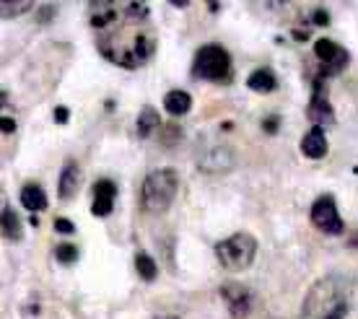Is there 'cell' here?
I'll list each match as a JSON object with an SVG mask.
<instances>
[{
	"label": "cell",
	"instance_id": "e0dca14e",
	"mask_svg": "<svg viewBox=\"0 0 358 319\" xmlns=\"http://www.w3.org/2000/svg\"><path fill=\"white\" fill-rule=\"evenodd\" d=\"M0 223H3V236H6L8 241H18L21 236H24V226H21V221H18L16 211H13L10 205H6V208H3Z\"/></svg>",
	"mask_w": 358,
	"mask_h": 319
},
{
	"label": "cell",
	"instance_id": "7c38bea8",
	"mask_svg": "<svg viewBox=\"0 0 358 319\" xmlns=\"http://www.w3.org/2000/svg\"><path fill=\"white\" fill-rule=\"evenodd\" d=\"M78 187H81V169H78L76 161H68L63 166V171H60L57 195H60V200H71V197H76Z\"/></svg>",
	"mask_w": 358,
	"mask_h": 319
},
{
	"label": "cell",
	"instance_id": "5b68a950",
	"mask_svg": "<svg viewBox=\"0 0 358 319\" xmlns=\"http://www.w3.org/2000/svg\"><path fill=\"white\" fill-rule=\"evenodd\" d=\"M231 73V55L221 45H203L192 60V76L203 80H224Z\"/></svg>",
	"mask_w": 358,
	"mask_h": 319
},
{
	"label": "cell",
	"instance_id": "83f0119b",
	"mask_svg": "<svg viewBox=\"0 0 358 319\" xmlns=\"http://www.w3.org/2000/svg\"><path fill=\"white\" fill-rule=\"evenodd\" d=\"M171 3H174L177 8H187V3H189V0H171Z\"/></svg>",
	"mask_w": 358,
	"mask_h": 319
},
{
	"label": "cell",
	"instance_id": "4fadbf2b",
	"mask_svg": "<svg viewBox=\"0 0 358 319\" xmlns=\"http://www.w3.org/2000/svg\"><path fill=\"white\" fill-rule=\"evenodd\" d=\"M327 148L330 146H327V135H324L322 127H312L304 135V141H301V153H304L306 159H324Z\"/></svg>",
	"mask_w": 358,
	"mask_h": 319
},
{
	"label": "cell",
	"instance_id": "7402d4cb",
	"mask_svg": "<svg viewBox=\"0 0 358 319\" xmlns=\"http://www.w3.org/2000/svg\"><path fill=\"white\" fill-rule=\"evenodd\" d=\"M55 231H57V234H73L76 226H73V221H68V218H57V221H55Z\"/></svg>",
	"mask_w": 358,
	"mask_h": 319
},
{
	"label": "cell",
	"instance_id": "603a6c76",
	"mask_svg": "<svg viewBox=\"0 0 358 319\" xmlns=\"http://www.w3.org/2000/svg\"><path fill=\"white\" fill-rule=\"evenodd\" d=\"M345 314H348V306H345V302H343L341 306H335V309H332L330 314H324L322 319H345Z\"/></svg>",
	"mask_w": 358,
	"mask_h": 319
},
{
	"label": "cell",
	"instance_id": "4316f807",
	"mask_svg": "<svg viewBox=\"0 0 358 319\" xmlns=\"http://www.w3.org/2000/svg\"><path fill=\"white\" fill-rule=\"evenodd\" d=\"M275 125H278V120H275V117H270V120H265V130H268V133H275V130H278Z\"/></svg>",
	"mask_w": 358,
	"mask_h": 319
},
{
	"label": "cell",
	"instance_id": "2e32d148",
	"mask_svg": "<svg viewBox=\"0 0 358 319\" xmlns=\"http://www.w3.org/2000/svg\"><path fill=\"white\" fill-rule=\"evenodd\" d=\"M164 106H166V112L174 117H182L189 112V106H192V97H189L187 91H169L166 97H164Z\"/></svg>",
	"mask_w": 358,
	"mask_h": 319
},
{
	"label": "cell",
	"instance_id": "9c48e42d",
	"mask_svg": "<svg viewBox=\"0 0 358 319\" xmlns=\"http://www.w3.org/2000/svg\"><path fill=\"white\" fill-rule=\"evenodd\" d=\"M314 55H317L320 62H324L322 76H332V73L343 71L345 62H348V52L341 45H335L332 39H317L314 42Z\"/></svg>",
	"mask_w": 358,
	"mask_h": 319
},
{
	"label": "cell",
	"instance_id": "8992f818",
	"mask_svg": "<svg viewBox=\"0 0 358 319\" xmlns=\"http://www.w3.org/2000/svg\"><path fill=\"white\" fill-rule=\"evenodd\" d=\"M221 299H224L226 309H229L231 317H247V314H252L255 306H257L255 291L247 288L244 283H236V281L221 285Z\"/></svg>",
	"mask_w": 358,
	"mask_h": 319
},
{
	"label": "cell",
	"instance_id": "277c9868",
	"mask_svg": "<svg viewBox=\"0 0 358 319\" xmlns=\"http://www.w3.org/2000/svg\"><path fill=\"white\" fill-rule=\"evenodd\" d=\"M341 304V283L335 278H322V281H317L309 288L304 306H301V314H304V319H322L324 314H330Z\"/></svg>",
	"mask_w": 358,
	"mask_h": 319
},
{
	"label": "cell",
	"instance_id": "3957f363",
	"mask_svg": "<svg viewBox=\"0 0 358 319\" xmlns=\"http://www.w3.org/2000/svg\"><path fill=\"white\" fill-rule=\"evenodd\" d=\"M255 255H257V239L247 231L231 234L229 239L215 244V257L229 270H247L255 262Z\"/></svg>",
	"mask_w": 358,
	"mask_h": 319
},
{
	"label": "cell",
	"instance_id": "30bf717a",
	"mask_svg": "<svg viewBox=\"0 0 358 319\" xmlns=\"http://www.w3.org/2000/svg\"><path fill=\"white\" fill-rule=\"evenodd\" d=\"M115 197H117L115 182L112 179H99L96 185H94V203H91L94 215H99V218L109 215L112 208H115Z\"/></svg>",
	"mask_w": 358,
	"mask_h": 319
},
{
	"label": "cell",
	"instance_id": "9a60e30c",
	"mask_svg": "<svg viewBox=\"0 0 358 319\" xmlns=\"http://www.w3.org/2000/svg\"><path fill=\"white\" fill-rule=\"evenodd\" d=\"M247 86H250L252 91H257V94H270V91L278 86L275 73L268 71V68H257L255 73H250V78H247Z\"/></svg>",
	"mask_w": 358,
	"mask_h": 319
},
{
	"label": "cell",
	"instance_id": "ba28073f",
	"mask_svg": "<svg viewBox=\"0 0 358 319\" xmlns=\"http://www.w3.org/2000/svg\"><path fill=\"white\" fill-rule=\"evenodd\" d=\"M236 164V153L229 146H208L197 153V166L206 174H226Z\"/></svg>",
	"mask_w": 358,
	"mask_h": 319
},
{
	"label": "cell",
	"instance_id": "5bb4252c",
	"mask_svg": "<svg viewBox=\"0 0 358 319\" xmlns=\"http://www.w3.org/2000/svg\"><path fill=\"white\" fill-rule=\"evenodd\" d=\"M21 205L31 213H42L47 208L45 190L39 185H34V182H31V185H24V190H21Z\"/></svg>",
	"mask_w": 358,
	"mask_h": 319
},
{
	"label": "cell",
	"instance_id": "7a4b0ae2",
	"mask_svg": "<svg viewBox=\"0 0 358 319\" xmlns=\"http://www.w3.org/2000/svg\"><path fill=\"white\" fill-rule=\"evenodd\" d=\"M177 187H179V177L174 169L162 166L148 171L143 185H141V205H143V211L166 213L169 205L174 203V197H177Z\"/></svg>",
	"mask_w": 358,
	"mask_h": 319
},
{
	"label": "cell",
	"instance_id": "6da1fadb",
	"mask_svg": "<svg viewBox=\"0 0 358 319\" xmlns=\"http://www.w3.org/2000/svg\"><path fill=\"white\" fill-rule=\"evenodd\" d=\"M148 24L145 3H107L91 6V27L99 31V50L107 60L122 68H138L156 52V36Z\"/></svg>",
	"mask_w": 358,
	"mask_h": 319
},
{
	"label": "cell",
	"instance_id": "ac0fdd59",
	"mask_svg": "<svg viewBox=\"0 0 358 319\" xmlns=\"http://www.w3.org/2000/svg\"><path fill=\"white\" fill-rule=\"evenodd\" d=\"M159 112L153 109V106H143L141 109V117H138V122H135V130H138V135L141 138H151L153 135V130L159 127Z\"/></svg>",
	"mask_w": 358,
	"mask_h": 319
},
{
	"label": "cell",
	"instance_id": "d4e9b609",
	"mask_svg": "<svg viewBox=\"0 0 358 319\" xmlns=\"http://www.w3.org/2000/svg\"><path fill=\"white\" fill-rule=\"evenodd\" d=\"M327 10H314V21L320 24V27H327Z\"/></svg>",
	"mask_w": 358,
	"mask_h": 319
},
{
	"label": "cell",
	"instance_id": "cb8c5ba5",
	"mask_svg": "<svg viewBox=\"0 0 358 319\" xmlns=\"http://www.w3.org/2000/svg\"><path fill=\"white\" fill-rule=\"evenodd\" d=\"M0 127H3V133L8 135V133H13V130H16V122H13L10 117H3V120H0Z\"/></svg>",
	"mask_w": 358,
	"mask_h": 319
},
{
	"label": "cell",
	"instance_id": "ffe728a7",
	"mask_svg": "<svg viewBox=\"0 0 358 319\" xmlns=\"http://www.w3.org/2000/svg\"><path fill=\"white\" fill-rule=\"evenodd\" d=\"M34 8L29 0H6L3 3V8H0V16L3 18H16L21 13H29V10Z\"/></svg>",
	"mask_w": 358,
	"mask_h": 319
},
{
	"label": "cell",
	"instance_id": "44dd1931",
	"mask_svg": "<svg viewBox=\"0 0 358 319\" xmlns=\"http://www.w3.org/2000/svg\"><path fill=\"white\" fill-rule=\"evenodd\" d=\"M55 260H57L60 265H73V262L78 260V249L73 247V244H60V247L55 249Z\"/></svg>",
	"mask_w": 358,
	"mask_h": 319
},
{
	"label": "cell",
	"instance_id": "52a82bcc",
	"mask_svg": "<svg viewBox=\"0 0 358 319\" xmlns=\"http://www.w3.org/2000/svg\"><path fill=\"white\" fill-rule=\"evenodd\" d=\"M312 223L322 231V234H327V236H338V234H343V218H341V213H338L335 197L322 195L314 200Z\"/></svg>",
	"mask_w": 358,
	"mask_h": 319
},
{
	"label": "cell",
	"instance_id": "484cf974",
	"mask_svg": "<svg viewBox=\"0 0 358 319\" xmlns=\"http://www.w3.org/2000/svg\"><path fill=\"white\" fill-rule=\"evenodd\" d=\"M65 120H68V109H65V106H57V112H55V122L63 125Z\"/></svg>",
	"mask_w": 358,
	"mask_h": 319
},
{
	"label": "cell",
	"instance_id": "8fae6325",
	"mask_svg": "<svg viewBox=\"0 0 358 319\" xmlns=\"http://www.w3.org/2000/svg\"><path fill=\"white\" fill-rule=\"evenodd\" d=\"M306 117L314 122V127H322V125L335 122V115H332V106L324 97V91H320V83H317V91H314L312 101H309V109H306Z\"/></svg>",
	"mask_w": 358,
	"mask_h": 319
},
{
	"label": "cell",
	"instance_id": "d6986e66",
	"mask_svg": "<svg viewBox=\"0 0 358 319\" xmlns=\"http://www.w3.org/2000/svg\"><path fill=\"white\" fill-rule=\"evenodd\" d=\"M135 270H138V275L143 278L145 283L156 281V275H159V267H156L153 257L151 255H145V252H138V255H135Z\"/></svg>",
	"mask_w": 358,
	"mask_h": 319
}]
</instances>
